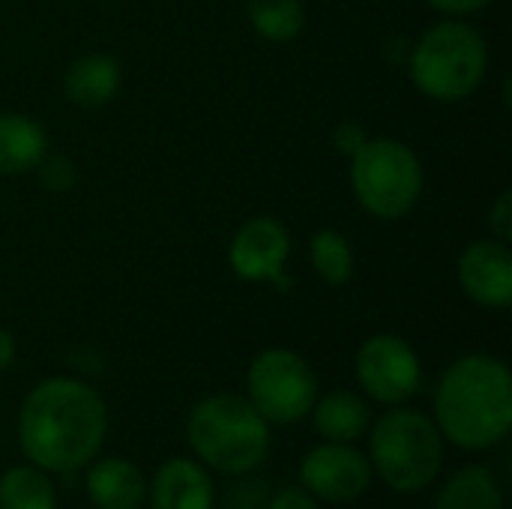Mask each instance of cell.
Instances as JSON below:
<instances>
[{
  "mask_svg": "<svg viewBox=\"0 0 512 509\" xmlns=\"http://www.w3.org/2000/svg\"><path fill=\"white\" fill-rule=\"evenodd\" d=\"M435 426L462 450H489L512 429L510 369L489 354L456 360L435 393Z\"/></svg>",
  "mask_w": 512,
  "mask_h": 509,
  "instance_id": "7a4b0ae2",
  "label": "cell"
},
{
  "mask_svg": "<svg viewBox=\"0 0 512 509\" xmlns=\"http://www.w3.org/2000/svg\"><path fill=\"white\" fill-rule=\"evenodd\" d=\"M270 509H321V504L315 495H309L303 489H285L270 501Z\"/></svg>",
  "mask_w": 512,
  "mask_h": 509,
  "instance_id": "cb8c5ba5",
  "label": "cell"
},
{
  "mask_svg": "<svg viewBox=\"0 0 512 509\" xmlns=\"http://www.w3.org/2000/svg\"><path fill=\"white\" fill-rule=\"evenodd\" d=\"M195 456L222 474L255 471L270 450V423L243 396L222 393L198 402L186 426Z\"/></svg>",
  "mask_w": 512,
  "mask_h": 509,
  "instance_id": "3957f363",
  "label": "cell"
},
{
  "mask_svg": "<svg viewBox=\"0 0 512 509\" xmlns=\"http://www.w3.org/2000/svg\"><path fill=\"white\" fill-rule=\"evenodd\" d=\"M354 195L378 219L405 216L423 192V168L417 153L393 138H366L351 156Z\"/></svg>",
  "mask_w": 512,
  "mask_h": 509,
  "instance_id": "8992f818",
  "label": "cell"
},
{
  "mask_svg": "<svg viewBox=\"0 0 512 509\" xmlns=\"http://www.w3.org/2000/svg\"><path fill=\"white\" fill-rule=\"evenodd\" d=\"M315 273L330 285H345L354 276V249L339 231H318L309 243Z\"/></svg>",
  "mask_w": 512,
  "mask_h": 509,
  "instance_id": "ffe728a7",
  "label": "cell"
},
{
  "mask_svg": "<svg viewBox=\"0 0 512 509\" xmlns=\"http://www.w3.org/2000/svg\"><path fill=\"white\" fill-rule=\"evenodd\" d=\"M462 291L489 309H507L512 303V252L510 243L477 240L459 258Z\"/></svg>",
  "mask_w": 512,
  "mask_h": 509,
  "instance_id": "8fae6325",
  "label": "cell"
},
{
  "mask_svg": "<svg viewBox=\"0 0 512 509\" xmlns=\"http://www.w3.org/2000/svg\"><path fill=\"white\" fill-rule=\"evenodd\" d=\"M315 429L333 444H351L369 429V408L360 396L336 390L312 405Z\"/></svg>",
  "mask_w": 512,
  "mask_h": 509,
  "instance_id": "2e32d148",
  "label": "cell"
},
{
  "mask_svg": "<svg viewBox=\"0 0 512 509\" xmlns=\"http://www.w3.org/2000/svg\"><path fill=\"white\" fill-rule=\"evenodd\" d=\"M291 255V237L282 222L270 216L249 219L231 240L228 261L234 273L246 282H267L279 279L285 261Z\"/></svg>",
  "mask_w": 512,
  "mask_h": 509,
  "instance_id": "30bf717a",
  "label": "cell"
},
{
  "mask_svg": "<svg viewBox=\"0 0 512 509\" xmlns=\"http://www.w3.org/2000/svg\"><path fill=\"white\" fill-rule=\"evenodd\" d=\"M489 69L486 39L459 21H444L426 30L411 51L414 84L441 102H456L471 96Z\"/></svg>",
  "mask_w": 512,
  "mask_h": 509,
  "instance_id": "277c9868",
  "label": "cell"
},
{
  "mask_svg": "<svg viewBox=\"0 0 512 509\" xmlns=\"http://www.w3.org/2000/svg\"><path fill=\"white\" fill-rule=\"evenodd\" d=\"M105 432V402L75 378L42 381L27 393L18 414L21 453L42 471H78L99 453Z\"/></svg>",
  "mask_w": 512,
  "mask_h": 509,
  "instance_id": "6da1fadb",
  "label": "cell"
},
{
  "mask_svg": "<svg viewBox=\"0 0 512 509\" xmlns=\"http://www.w3.org/2000/svg\"><path fill=\"white\" fill-rule=\"evenodd\" d=\"M420 357L399 336H372L357 351V381L381 405H402L420 387Z\"/></svg>",
  "mask_w": 512,
  "mask_h": 509,
  "instance_id": "ba28073f",
  "label": "cell"
},
{
  "mask_svg": "<svg viewBox=\"0 0 512 509\" xmlns=\"http://www.w3.org/2000/svg\"><path fill=\"white\" fill-rule=\"evenodd\" d=\"M147 495L150 509H213V483L192 459H168Z\"/></svg>",
  "mask_w": 512,
  "mask_h": 509,
  "instance_id": "7c38bea8",
  "label": "cell"
},
{
  "mask_svg": "<svg viewBox=\"0 0 512 509\" xmlns=\"http://www.w3.org/2000/svg\"><path fill=\"white\" fill-rule=\"evenodd\" d=\"M435 9L441 12H453V15H465V12H477L483 6H489L492 0H429Z\"/></svg>",
  "mask_w": 512,
  "mask_h": 509,
  "instance_id": "d4e9b609",
  "label": "cell"
},
{
  "mask_svg": "<svg viewBox=\"0 0 512 509\" xmlns=\"http://www.w3.org/2000/svg\"><path fill=\"white\" fill-rule=\"evenodd\" d=\"M249 402L267 423H297L318 402V381L309 363L288 348L261 351L246 375Z\"/></svg>",
  "mask_w": 512,
  "mask_h": 509,
  "instance_id": "52a82bcc",
  "label": "cell"
},
{
  "mask_svg": "<svg viewBox=\"0 0 512 509\" xmlns=\"http://www.w3.org/2000/svg\"><path fill=\"white\" fill-rule=\"evenodd\" d=\"M489 228H492V234H495V240H501V243H510L512 240V192H501L498 195V201L492 204V210H489Z\"/></svg>",
  "mask_w": 512,
  "mask_h": 509,
  "instance_id": "7402d4cb",
  "label": "cell"
},
{
  "mask_svg": "<svg viewBox=\"0 0 512 509\" xmlns=\"http://www.w3.org/2000/svg\"><path fill=\"white\" fill-rule=\"evenodd\" d=\"M36 174H39V183H42L48 192H54V195L69 192V189L75 186V180H78L75 165H72L66 156H60V153H45V156L36 162Z\"/></svg>",
  "mask_w": 512,
  "mask_h": 509,
  "instance_id": "44dd1931",
  "label": "cell"
},
{
  "mask_svg": "<svg viewBox=\"0 0 512 509\" xmlns=\"http://www.w3.org/2000/svg\"><path fill=\"white\" fill-rule=\"evenodd\" d=\"M237 509H252V507H237Z\"/></svg>",
  "mask_w": 512,
  "mask_h": 509,
  "instance_id": "4316f807",
  "label": "cell"
},
{
  "mask_svg": "<svg viewBox=\"0 0 512 509\" xmlns=\"http://www.w3.org/2000/svg\"><path fill=\"white\" fill-rule=\"evenodd\" d=\"M120 87V66L108 54L78 57L66 72V96L72 105L99 108L114 99Z\"/></svg>",
  "mask_w": 512,
  "mask_h": 509,
  "instance_id": "5bb4252c",
  "label": "cell"
},
{
  "mask_svg": "<svg viewBox=\"0 0 512 509\" xmlns=\"http://www.w3.org/2000/svg\"><path fill=\"white\" fill-rule=\"evenodd\" d=\"M336 150L339 153H348V156H354L363 144H366V129L360 126V123H339L336 126Z\"/></svg>",
  "mask_w": 512,
  "mask_h": 509,
  "instance_id": "603a6c76",
  "label": "cell"
},
{
  "mask_svg": "<svg viewBox=\"0 0 512 509\" xmlns=\"http://www.w3.org/2000/svg\"><path fill=\"white\" fill-rule=\"evenodd\" d=\"M252 27L270 42H288L303 30V0H246Z\"/></svg>",
  "mask_w": 512,
  "mask_h": 509,
  "instance_id": "d6986e66",
  "label": "cell"
},
{
  "mask_svg": "<svg viewBox=\"0 0 512 509\" xmlns=\"http://www.w3.org/2000/svg\"><path fill=\"white\" fill-rule=\"evenodd\" d=\"M0 509H57L54 486L36 465L9 468L0 477Z\"/></svg>",
  "mask_w": 512,
  "mask_h": 509,
  "instance_id": "ac0fdd59",
  "label": "cell"
},
{
  "mask_svg": "<svg viewBox=\"0 0 512 509\" xmlns=\"http://www.w3.org/2000/svg\"><path fill=\"white\" fill-rule=\"evenodd\" d=\"M12 360H15V339H12V333H9V330H3V327H0V372H3V369H9V366H12Z\"/></svg>",
  "mask_w": 512,
  "mask_h": 509,
  "instance_id": "484cf974",
  "label": "cell"
},
{
  "mask_svg": "<svg viewBox=\"0 0 512 509\" xmlns=\"http://www.w3.org/2000/svg\"><path fill=\"white\" fill-rule=\"evenodd\" d=\"M87 498L96 509H138L147 498V480L126 459H102L87 471Z\"/></svg>",
  "mask_w": 512,
  "mask_h": 509,
  "instance_id": "4fadbf2b",
  "label": "cell"
},
{
  "mask_svg": "<svg viewBox=\"0 0 512 509\" xmlns=\"http://www.w3.org/2000/svg\"><path fill=\"white\" fill-rule=\"evenodd\" d=\"M435 509H504L501 486L483 465H468L447 480Z\"/></svg>",
  "mask_w": 512,
  "mask_h": 509,
  "instance_id": "e0dca14e",
  "label": "cell"
},
{
  "mask_svg": "<svg viewBox=\"0 0 512 509\" xmlns=\"http://www.w3.org/2000/svg\"><path fill=\"white\" fill-rule=\"evenodd\" d=\"M372 471L396 492H420L435 483L444 465V441L420 411H390L372 429Z\"/></svg>",
  "mask_w": 512,
  "mask_h": 509,
  "instance_id": "5b68a950",
  "label": "cell"
},
{
  "mask_svg": "<svg viewBox=\"0 0 512 509\" xmlns=\"http://www.w3.org/2000/svg\"><path fill=\"white\" fill-rule=\"evenodd\" d=\"M48 153L45 129L24 114H0V174L33 171Z\"/></svg>",
  "mask_w": 512,
  "mask_h": 509,
  "instance_id": "9a60e30c",
  "label": "cell"
},
{
  "mask_svg": "<svg viewBox=\"0 0 512 509\" xmlns=\"http://www.w3.org/2000/svg\"><path fill=\"white\" fill-rule=\"evenodd\" d=\"M300 480L306 492L315 495L318 501L348 504L357 501L372 486V465L360 450L330 441L324 447H315L303 459Z\"/></svg>",
  "mask_w": 512,
  "mask_h": 509,
  "instance_id": "9c48e42d",
  "label": "cell"
}]
</instances>
